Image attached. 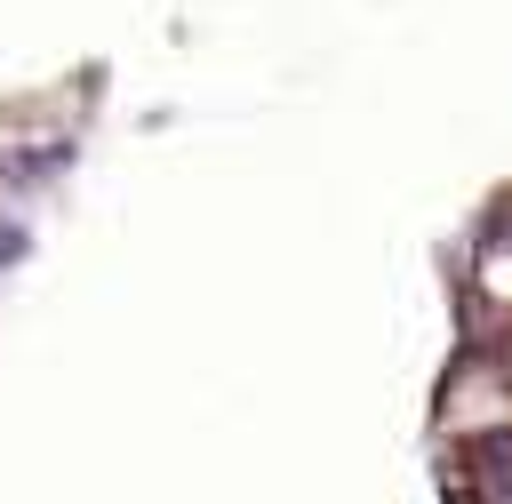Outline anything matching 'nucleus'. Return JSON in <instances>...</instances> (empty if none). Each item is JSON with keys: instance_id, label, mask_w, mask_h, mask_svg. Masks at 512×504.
Wrapping results in <instances>:
<instances>
[{"instance_id": "nucleus-1", "label": "nucleus", "mask_w": 512, "mask_h": 504, "mask_svg": "<svg viewBox=\"0 0 512 504\" xmlns=\"http://www.w3.org/2000/svg\"><path fill=\"white\" fill-rule=\"evenodd\" d=\"M472 456H480V480H488V496H504V488H512V432H488Z\"/></svg>"}]
</instances>
